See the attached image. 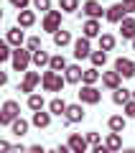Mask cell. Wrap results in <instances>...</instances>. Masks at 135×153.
Masks as SVG:
<instances>
[{"label":"cell","instance_id":"obj_16","mask_svg":"<svg viewBox=\"0 0 135 153\" xmlns=\"http://www.w3.org/2000/svg\"><path fill=\"white\" fill-rule=\"evenodd\" d=\"M120 82H122V76H120L117 71H102V84L107 89H112V92L120 89Z\"/></svg>","mask_w":135,"mask_h":153},{"label":"cell","instance_id":"obj_26","mask_svg":"<svg viewBox=\"0 0 135 153\" xmlns=\"http://www.w3.org/2000/svg\"><path fill=\"white\" fill-rule=\"evenodd\" d=\"M69 44H71V33L69 31L61 28V31L54 33V46H56V49H64V46H69Z\"/></svg>","mask_w":135,"mask_h":153},{"label":"cell","instance_id":"obj_28","mask_svg":"<svg viewBox=\"0 0 135 153\" xmlns=\"http://www.w3.org/2000/svg\"><path fill=\"white\" fill-rule=\"evenodd\" d=\"M28 128H31V123L23 120V117H18V120L10 125V133H13V135H18V138H23V135L28 133Z\"/></svg>","mask_w":135,"mask_h":153},{"label":"cell","instance_id":"obj_41","mask_svg":"<svg viewBox=\"0 0 135 153\" xmlns=\"http://www.w3.org/2000/svg\"><path fill=\"white\" fill-rule=\"evenodd\" d=\"M122 5H125V10H128V16L135 13V0H122Z\"/></svg>","mask_w":135,"mask_h":153},{"label":"cell","instance_id":"obj_7","mask_svg":"<svg viewBox=\"0 0 135 153\" xmlns=\"http://www.w3.org/2000/svg\"><path fill=\"white\" fill-rule=\"evenodd\" d=\"M41 84V74L38 71H26V76H23V82H21V92H26V94H33V89Z\"/></svg>","mask_w":135,"mask_h":153},{"label":"cell","instance_id":"obj_21","mask_svg":"<svg viewBox=\"0 0 135 153\" xmlns=\"http://www.w3.org/2000/svg\"><path fill=\"white\" fill-rule=\"evenodd\" d=\"M105 146H107L112 153H120L122 151V138H120V133H110V135L105 138Z\"/></svg>","mask_w":135,"mask_h":153},{"label":"cell","instance_id":"obj_12","mask_svg":"<svg viewBox=\"0 0 135 153\" xmlns=\"http://www.w3.org/2000/svg\"><path fill=\"white\" fill-rule=\"evenodd\" d=\"M64 117L71 123V125H74V123H82V120L87 117V112H84V107H82V102L69 105V107H66V115H64Z\"/></svg>","mask_w":135,"mask_h":153},{"label":"cell","instance_id":"obj_22","mask_svg":"<svg viewBox=\"0 0 135 153\" xmlns=\"http://www.w3.org/2000/svg\"><path fill=\"white\" fill-rule=\"evenodd\" d=\"M49 69H51V71H59V74H61V71H66V69H69V61L64 59V54H56V56H51Z\"/></svg>","mask_w":135,"mask_h":153},{"label":"cell","instance_id":"obj_36","mask_svg":"<svg viewBox=\"0 0 135 153\" xmlns=\"http://www.w3.org/2000/svg\"><path fill=\"white\" fill-rule=\"evenodd\" d=\"M33 8L41 13H49L51 10V0H33Z\"/></svg>","mask_w":135,"mask_h":153},{"label":"cell","instance_id":"obj_37","mask_svg":"<svg viewBox=\"0 0 135 153\" xmlns=\"http://www.w3.org/2000/svg\"><path fill=\"white\" fill-rule=\"evenodd\" d=\"M8 3H10V5L21 13V10H28V3H31V0H8Z\"/></svg>","mask_w":135,"mask_h":153},{"label":"cell","instance_id":"obj_35","mask_svg":"<svg viewBox=\"0 0 135 153\" xmlns=\"http://www.w3.org/2000/svg\"><path fill=\"white\" fill-rule=\"evenodd\" d=\"M84 138H87V143H89V148H94V146H99V143H102V138H99L97 130H89Z\"/></svg>","mask_w":135,"mask_h":153},{"label":"cell","instance_id":"obj_33","mask_svg":"<svg viewBox=\"0 0 135 153\" xmlns=\"http://www.w3.org/2000/svg\"><path fill=\"white\" fill-rule=\"evenodd\" d=\"M26 49L31 51V54H33V51H41V49H43V46H41V38H38V36H31V38L26 41Z\"/></svg>","mask_w":135,"mask_h":153},{"label":"cell","instance_id":"obj_15","mask_svg":"<svg viewBox=\"0 0 135 153\" xmlns=\"http://www.w3.org/2000/svg\"><path fill=\"white\" fill-rule=\"evenodd\" d=\"M31 125L38 128V130H46V128L51 125V112H46V110H41V112H33Z\"/></svg>","mask_w":135,"mask_h":153},{"label":"cell","instance_id":"obj_31","mask_svg":"<svg viewBox=\"0 0 135 153\" xmlns=\"http://www.w3.org/2000/svg\"><path fill=\"white\" fill-rule=\"evenodd\" d=\"M89 59H92V66H94V69H99V66L107 64V51H92Z\"/></svg>","mask_w":135,"mask_h":153},{"label":"cell","instance_id":"obj_38","mask_svg":"<svg viewBox=\"0 0 135 153\" xmlns=\"http://www.w3.org/2000/svg\"><path fill=\"white\" fill-rule=\"evenodd\" d=\"M122 110H125V117H133V120H135V100H130Z\"/></svg>","mask_w":135,"mask_h":153},{"label":"cell","instance_id":"obj_40","mask_svg":"<svg viewBox=\"0 0 135 153\" xmlns=\"http://www.w3.org/2000/svg\"><path fill=\"white\" fill-rule=\"evenodd\" d=\"M10 140H5V138H3V140H0V153H10Z\"/></svg>","mask_w":135,"mask_h":153},{"label":"cell","instance_id":"obj_20","mask_svg":"<svg viewBox=\"0 0 135 153\" xmlns=\"http://www.w3.org/2000/svg\"><path fill=\"white\" fill-rule=\"evenodd\" d=\"M130 100H133V92L125 89V87H120V89H115V92H112V102L115 105H122V107H125Z\"/></svg>","mask_w":135,"mask_h":153},{"label":"cell","instance_id":"obj_4","mask_svg":"<svg viewBox=\"0 0 135 153\" xmlns=\"http://www.w3.org/2000/svg\"><path fill=\"white\" fill-rule=\"evenodd\" d=\"M61 16H64V10H49L43 16V21H41V28L54 36L56 31H61Z\"/></svg>","mask_w":135,"mask_h":153},{"label":"cell","instance_id":"obj_45","mask_svg":"<svg viewBox=\"0 0 135 153\" xmlns=\"http://www.w3.org/2000/svg\"><path fill=\"white\" fill-rule=\"evenodd\" d=\"M120 153H135V148H122Z\"/></svg>","mask_w":135,"mask_h":153},{"label":"cell","instance_id":"obj_29","mask_svg":"<svg viewBox=\"0 0 135 153\" xmlns=\"http://www.w3.org/2000/svg\"><path fill=\"white\" fill-rule=\"evenodd\" d=\"M28 107L33 110V112H41L43 107H46V100H43V94H28Z\"/></svg>","mask_w":135,"mask_h":153},{"label":"cell","instance_id":"obj_14","mask_svg":"<svg viewBox=\"0 0 135 153\" xmlns=\"http://www.w3.org/2000/svg\"><path fill=\"white\" fill-rule=\"evenodd\" d=\"M5 41L10 46H16V49H21L23 46V41H26V33H23V28L21 26H16V28H8V33H5Z\"/></svg>","mask_w":135,"mask_h":153},{"label":"cell","instance_id":"obj_9","mask_svg":"<svg viewBox=\"0 0 135 153\" xmlns=\"http://www.w3.org/2000/svg\"><path fill=\"white\" fill-rule=\"evenodd\" d=\"M115 71H117L120 76H135V61L133 59H125V56H120L117 61H115Z\"/></svg>","mask_w":135,"mask_h":153},{"label":"cell","instance_id":"obj_13","mask_svg":"<svg viewBox=\"0 0 135 153\" xmlns=\"http://www.w3.org/2000/svg\"><path fill=\"white\" fill-rule=\"evenodd\" d=\"M74 56L76 59H87V56H92V44H89V38H76L74 41Z\"/></svg>","mask_w":135,"mask_h":153},{"label":"cell","instance_id":"obj_46","mask_svg":"<svg viewBox=\"0 0 135 153\" xmlns=\"http://www.w3.org/2000/svg\"><path fill=\"white\" fill-rule=\"evenodd\" d=\"M46 153H56V151H46Z\"/></svg>","mask_w":135,"mask_h":153},{"label":"cell","instance_id":"obj_39","mask_svg":"<svg viewBox=\"0 0 135 153\" xmlns=\"http://www.w3.org/2000/svg\"><path fill=\"white\" fill-rule=\"evenodd\" d=\"M89 153H112V151H110V148L105 146V143H99V146H94V148H92Z\"/></svg>","mask_w":135,"mask_h":153},{"label":"cell","instance_id":"obj_23","mask_svg":"<svg viewBox=\"0 0 135 153\" xmlns=\"http://www.w3.org/2000/svg\"><path fill=\"white\" fill-rule=\"evenodd\" d=\"M66 107H69V105H66L61 97H54V100L49 102V112H51V115H59V117H61V115H66Z\"/></svg>","mask_w":135,"mask_h":153},{"label":"cell","instance_id":"obj_27","mask_svg":"<svg viewBox=\"0 0 135 153\" xmlns=\"http://www.w3.org/2000/svg\"><path fill=\"white\" fill-rule=\"evenodd\" d=\"M33 23H36V13L33 10H21L18 13V26L21 28H31Z\"/></svg>","mask_w":135,"mask_h":153},{"label":"cell","instance_id":"obj_42","mask_svg":"<svg viewBox=\"0 0 135 153\" xmlns=\"http://www.w3.org/2000/svg\"><path fill=\"white\" fill-rule=\"evenodd\" d=\"M10 153H28V148L23 146V143H18V146H13V148H10Z\"/></svg>","mask_w":135,"mask_h":153},{"label":"cell","instance_id":"obj_11","mask_svg":"<svg viewBox=\"0 0 135 153\" xmlns=\"http://www.w3.org/2000/svg\"><path fill=\"white\" fill-rule=\"evenodd\" d=\"M82 36H84V38H99V36H102V26H99V21L87 18L84 26H82Z\"/></svg>","mask_w":135,"mask_h":153},{"label":"cell","instance_id":"obj_2","mask_svg":"<svg viewBox=\"0 0 135 153\" xmlns=\"http://www.w3.org/2000/svg\"><path fill=\"white\" fill-rule=\"evenodd\" d=\"M18 117H21V105H18L16 100H5V102H3V110H0V125L10 128Z\"/></svg>","mask_w":135,"mask_h":153},{"label":"cell","instance_id":"obj_47","mask_svg":"<svg viewBox=\"0 0 135 153\" xmlns=\"http://www.w3.org/2000/svg\"><path fill=\"white\" fill-rule=\"evenodd\" d=\"M133 51H135V41H133Z\"/></svg>","mask_w":135,"mask_h":153},{"label":"cell","instance_id":"obj_10","mask_svg":"<svg viewBox=\"0 0 135 153\" xmlns=\"http://www.w3.org/2000/svg\"><path fill=\"white\" fill-rule=\"evenodd\" d=\"M105 18H107L110 23H122L125 18H128V10H125L122 3H115V5L107 8V16H105Z\"/></svg>","mask_w":135,"mask_h":153},{"label":"cell","instance_id":"obj_30","mask_svg":"<svg viewBox=\"0 0 135 153\" xmlns=\"http://www.w3.org/2000/svg\"><path fill=\"white\" fill-rule=\"evenodd\" d=\"M115 44H117V41H115L112 33H102V36H99V51H112Z\"/></svg>","mask_w":135,"mask_h":153},{"label":"cell","instance_id":"obj_44","mask_svg":"<svg viewBox=\"0 0 135 153\" xmlns=\"http://www.w3.org/2000/svg\"><path fill=\"white\" fill-rule=\"evenodd\" d=\"M56 153H71V148L69 146H59V148H56Z\"/></svg>","mask_w":135,"mask_h":153},{"label":"cell","instance_id":"obj_1","mask_svg":"<svg viewBox=\"0 0 135 153\" xmlns=\"http://www.w3.org/2000/svg\"><path fill=\"white\" fill-rule=\"evenodd\" d=\"M66 84H69V82H66V76H61L59 71H51L49 69V71H43V74H41V87L46 89V92H61Z\"/></svg>","mask_w":135,"mask_h":153},{"label":"cell","instance_id":"obj_19","mask_svg":"<svg viewBox=\"0 0 135 153\" xmlns=\"http://www.w3.org/2000/svg\"><path fill=\"white\" fill-rule=\"evenodd\" d=\"M125 125H128V117H125V115H112V117L107 120L110 133H122V130H125Z\"/></svg>","mask_w":135,"mask_h":153},{"label":"cell","instance_id":"obj_32","mask_svg":"<svg viewBox=\"0 0 135 153\" xmlns=\"http://www.w3.org/2000/svg\"><path fill=\"white\" fill-rule=\"evenodd\" d=\"M59 10H64V13L79 10V0H59Z\"/></svg>","mask_w":135,"mask_h":153},{"label":"cell","instance_id":"obj_25","mask_svg":"<svg viewBox=\"0 0 135 153\" xmlns=\"http://www.w3.org/2000/svg\"><path fill=\"white\" fill-rule=\"evenodd\" d=\"M102 79V74H99V69H84V76H82V84H89V87H94V84Z\"/></svg>","mask_w":135,"mask_h":153},{"label":"cell","instance_id":"obj_43","mask_svg":"<svg viewBox=\"0 0 135 153\" xmlns=\"http://www.w3.org/2000/svg\"><path fill=\"white\" fill-rule=\"evenodd\" d=\"M28 153H46V148H43V146H31Z\"/></svg>","mask_w":135,"mask_h":153},{"label":"cell","instance_id":"obj_17","mask_svg":"<svg viewBox=\"0 0 135 153\" xmlns=\"http://www.w3.org/2000/svg\"><path fill=\"white\" fill-rule=\"evenodd\" d=\"M64 76H66V82H69V84H79L82 76H84V69H82L79 64H69V69L64 71Z\"/></svg>","mask_w":135,"mask_h":153},{"label":"cell","instance_id":"obj_8","mask_svg":"<svg viewBox=\"0 0 135 153\" xmlns=\"http://www.w3.org/2000/svg\"><path fill=\"white\" fill-rule=\"evenodd\" d=\"M66 146L71 148V153H89V143H87V138L79 135V133H71L69 140H66Z\"/></svg>","mask_w":135,"mask_h":153},{"label":"cell","instance_id":"obj_3","mask_svg":"<svg viewBox=\"0 0 135 153\" xmlns=\"http://www.w3.org/2000/svg\"><path fill=\"white\" fill-rule=\"evenodd\" d=\"M10 64H13V71H28V66L33 64V54L28 49H13V59H10Z\"/></svg>","mask_w":135,"mask_h":153},{"label":"cell","instance_id":"obj_6","mask_svg":"<svg viewBox=\"0 0 135 153\" xmlns=\"http://www.w3.org/2000/svg\"><path fill=\"white\" fill-rule=\"evenodd\" d=\"M82 13L87 18H92V21H99L102 16H107V10H105L102 3H97V0H87L84 5H82Z\"/></svg>","mask_w":135,"mask_h":153},{"label":"cell","instance_id":"obj_5","mask_svg":"<svg viewBox=\"0 0 135 153\" xmlns=\"http://www.w3.org/2000/svg\"><path fill=\"white\" fill-rule=\"evenodd\" d=\"M76 94H79L82 105H99V100H102V92H99L97 87H89V84H84Z\"/></svg>","mask_w":135,"mask_h":153},{"label":"cell","instance_id":"obj_18","mask_svg":"<svg viewBox=\"0 0 135 153\" xmlns=\"http://www.w3.org/2000/svg\"><path fill=\"white\" fill-rule=\"evenodd\" d=\"M120 33H122V38H128V41H135V18L133 16H128L120 23Z\"/></svg>","mask_w":135,"mask_h":153},{"label":"cell","instance_id":"obj_48","mask_svg":"<svg viewBox=\"0 0 135 153\" xmlns=\"http://www.w3.org/2000/svg\"><path fill=\"white\" fill-rule=\"evenodd\" d=\"M133 100H135V92H133Z\"/></svg>","mask_w":135,"mask_h":153},{"label":"cell","instance_id":"obj_24","mask_svg":"<svg viewBox=\"0 0 135 153\" xmlns=\"http://www.w3.org/2000/svg\"><path fill=\"white\" fill-rule=\"evenodd\" d=\"M51 64V56H49V51H33V66L36 69H43V66H49Z\"/></svg>","mask_w":135,"mask_h":153},{"label":"cell","instance_id":"obj_34","mask_svg":"<svg viewBox=\"0 0 135 153\" xmlns=\"http://www.w3.org/2000/svg\"><path fill=\"white\" fill-rule=\"evenodd\" d=\"M8 59H13V51H10V44L3 41L0 44V61H8Z\"/></svg>","mask_w":135,"mask_h":153}]
</instances>
